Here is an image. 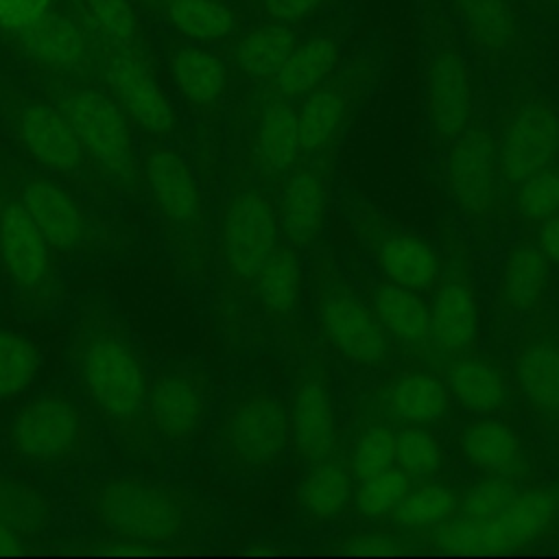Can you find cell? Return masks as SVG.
<instances>
[{
	"instance_id": "1",
	"label": "cell",
	"mask_w": 559,
	"mask_h": 559,
	"mask_svg": "<svg viewBox=\"0 0 559 559\" xmlns=\"http://www.w3.org/2000/svg\"><path fill=\"white\" fill-rule=\"evenodd\" d=\"M74 376L83 397L116 441L135 459H148L155 439L148 426L151 378L120 328L85 325L72 345Z\"/></svg>"
},
{
	"instance_id": "2",
	"label": "cell",
	"mask_w": 559,
	"mask_h": 559,
	"mask_svg": "<svg viewBox=\"0 0 559 559\" xmlns=\"http://www.w3.org/2000/svg\"><path fill=\"white\" fill-rule=\"evenodd\" d=\"M90 513L118 542L140 550L192 542L199 511L192 498L168 483L142 476H111L90 489Z\"/></svg>"
},
{
	"instance_id": "3",
	"label": "cell",
	"mask_w": 559,
	"mask_h": 559,
	"mask_svg": "<svg viewBox=\"0 0 559 559\" xmlns=\"http://www.w3.org/2000/svg\"><path fill=\"white\" fill-rule=\"evenodd\" d=\"M290 445L286 402L269 389L245 386L223 404L214 428V456L236 476H258L273 469Z\"/></svg>"
},
{
	"instance_id": "4",
	"label": "cell",
	"mask_w": 559,
	"mask_h": 559,
	"mask_svg": "<svg viewBox=\"0 0 559 559\" xmlns=\"http://www.w3.org/2000/svg\"><path fill=\"white\" fill-rule=\"evenodd\" d=\"M48 92L50 103L68 118L105 181L124 190L135 188L140 159L131 140L129 118L111 94L70 79L52 83Z\"/></svg>"
},
{
	"instance_id": "5",
	"label": "cell",
	"mask_w": 559,
	"mask_h": 559,
	"mask_svg": "<svg viewBox=\"0 0 559 559\" xmlns=\"http://www.w3.org/2000/svg\"><path fill=\"white\" fill-rule=\"evenodd\" d=\"M559 526V483L520 489L518 496L491 520H450L426 539L448 552H504L531 546Z\"/></svg>"
},
{
	"instance_id": "6",
	"label": "cell",
	"mask_w": 559,
	"mask_h": 559,
	"mask_svg": "<svg viewBox=\"0 0 559 559\" xmlns=\"http://www.w3.org/2000/svg\"><path fill=\"white\" fill-rule=\"evenodd\" d=\"M140 173L173 249L183 264L201 266L205 260V216L201 190L188 162L175 148L155 144L144 153Z\"/></svg>"
},
{
	"instance_id": "7",
	"label": "cell",
	"mask_w": 559,
	"mask_h": 559,
	"mask_svg": "<svg viewBox=\"0 0 559 559\" xmlns=\"http://www.w3.org/2000/svg\"><path fill=\"white\" fill-rule=\"evenodd\" d=\"M11 127L26 155L48 173L94 192H100L107 183L68 118L50 100H13Z\"/></svg>"
},
{
	"instance_id": "8",
	"label": "cell",
	"mask_w": 559,
	"mask_h": 559,
	"mask_svg": "<svg viewBox=\"0 0 559 559\" xmlns=\"http://www.w3.org/2000/svg\"><path fill=\"white\" fill-rule=\"evenodd\" d=\"M218 247L225 273L236 284L253 282L277 251V210L262 188L247 186L229 194L221 214Z\"/></svg>"
},
{
	"instance_id": "9",
	"label": "cell",
	"mask_w": 559,
	"mask_h": 559,
	"mask_svg": "<svg viewBox=\"0 0 559 559\" xmlns=\"http://www.w3.org/2000/svg\"><path fill=\"white\" fill-rule=\"evenodd\" d=\"M85 428L76 402L61 391H46L22 404L7 426V441L20 461L59 465L83 445Z\"/></svg>"
},
{
	"instance_id": "10",
	"label": "cell",
	"mask_w": 559,
	"mask_h": 559,
	"mask_svg": "<svg viewBox=\"0 0 559 559\" xmlns=\"http://www.w3.org/2000/svg\"><path fill=\"white\" fill-rule=\"evenodd\" d=\"M502 181L518 186L526 177L552 168L559 162V107L539 94L513 105L498 138Z\"/></svg>"
},
{
	"instance_id": "11",
	"label": "cell",
	"mask_w": 559,
	"mask_h": 559,
	"mask_svg": "<svg viewBox=\"0 0 559 559\" xmlns=\"http://www.w3.org/2000/svg\"><path fill=\"white\" fill-rule=\"evenodd\" d=\"M317 319L325 341L349 362L371 367L386 360L391 338L371 304L362 301L343 280L321 284Z\"/></svg>"
},
{
	"instance_id": "12",
	"label": "cell",
	"mask_w": 559,
	"mask_h": 559,
	"mask_svg": "<svg viewBox=\"0 0 559 559\" xmlns=\"http://www.w3.org/2000/svg\"><path fill=\"white\" fill-rule=\"evenodd\" d=\"M55 249L22 205L4 199L0 203V264L11 286L33 304H46L55 295Z\"/></svg>"
},
{
	"instance_id": "13",
	"label": "cell",
	"mask_w": 559,
	"mask_h": 559,
	"mask_svg": "<svg viewBox=\"0 0 559 559\" xmlns=\"http://www.w3.org/2000/svg\"><path fill=\"white\" fill-rule=\"evenodd\" d=\"M445 183L450 199L463 214L472 218L493 214L500 199L502 173L498 142L487 127L469 124L450 142Z\"/></svg>"
},
{
	"instance_id": "14",
	"label": "cell",
	"mask_w": 559,
	"mask_h": 559,
	"mask_svg": "<svg viewBox=\"0 0 559 559\" xmlns=\"http://www.w3.org/2000/svg\"><path fill=\"white\" fill-rule=\"evenodd\" d=\"M424 100L428 127L437 142H452L469 127L474 79L461 48L441 44L430 52L424 74Z\"/></svg>"
},
{
	"instance_id": "15",
	"label": "cell",
	"mask_w": 559,
	"mask_h": 559,
	"mask_svg": "<svg viewBox=\"0 0 559 559\" xmlns=\"http://www.w3.org/2000/svg\"><path fill=\"white\" fill-rule=\"evenodd\" d=\"M207 419L205 384L186 369H162L151 378L148 426L155 443L181 448L201 435Z\"/></svg>"
},
{
	"instance_id": "16",
	"label": "cell",
	"mask_w": 559,
	"mask_h": 559,
	"mask_svg": "<svg viewBox=\"0 0 559 559\" xmlns=\"http://www.w3.org/2000/svg\"><path fill=\"white\" fill-rule=\"evenodd\" d=\"M103 74L111 98L131 122L155 140H164L175 129V111L164 90L146 66L124 46L111 48L103 59Z\"/></svg>"
},
{
	"instance_id": "17",
	"label": "cell",
	"mask_w": 559,
	"mask_h": 559,
	"mask_svg": "<svg viewBox=\"0 0 559 559\" xmlns=\"http://www.w3.org/2000/svg\"><path fill=\"white\" fill-rule=\"evenodd\" d=\"M17 199L55 251L76 253L87 247L90 221L79 201L57 179L26 175L17 188Z\"/></svg>"
},
{
	"instance_id": "18",
	"label": "cell",
	"mask_w": 559,
	"mask_h": 559,
	"mask_svg": "<svg viewBox=\"0 0 559 559\" xmlns=\"http://www.w3.org/2000/svg\"><path fill=\"white\" fill-rule=\"evenodd\" d=\"M290 445L295 454L312 465L334 456L336 450V413L330 384L314 373H306L288 404Z\"/></svg>"
},
{
	"instance_id": "19",
	"label": "cell",
	"mask_w": 559,
	"mask_h": 559,
	"mask_svg": "<svg viewBox=\"0 0 559 559\" xmlns=\"http://www.w3.org/2000/svg\"><path fill=\"white\" fill-rule=\"evenodd\" d=\"M461 459L485 474L522 480L531 474L533 456L524 437L507 421L483 417L467 424L456 439Z\"/></svg>"
},
{
	"instance_id": "20",
	"label": "cell",
	"mask_w": 559,
	"mask_h": 559,
	"mask_svg": "<svg viewBox=\"0 0 559 559\" xmlns=\"http://www.w3.org/2000/svg\"><path fill=\"white\" fill-rule=\"evenodd\" d=\"M515 382L531 413L559 428V341L552 332L528 334L513 358Z\"/></svg>"
},
{
	"instance_id": "21",
	"label": "cell",
	"mask_w": 559,
	"mask_h": 559,
	"mask_svg": "<svg viewBox=\"0 0 559 559\" xmlns=\"http://www.w3.org/2000/svg\"><path fill=\"white\" fill-rule=\"evenodd\" d=\"M20 50L37 66L57 74H79L92 66V48L83 28L63 15L46 13L17 33Z\"/></svg>"
},
{
	"instance_id": "22",
	"label": "cell",
	"mask_w": 559,
	"mask_h": 559,
	"mask_svg": "<svg viewBox=\"0 0 559 559\" xmlns=\"http://www.w3.org/2000/svg\"><path fill=\"white\" fill-rule=\"evenodd\" d=\"M430 343L445 354H461L478 336V304L474 286L463 275L439 282L428 306Z\"/></svg>"
},
{
	"instance_id": "23",
	"label": "cell",
	"mask_w": 559,
	"mask_h": 559,
	"mask_svg": "<svg viewBox=\"0 0 559 559\" xmlns=\"http://www.w3.org/2000/svg\"><path fill=\"white\" fill-rule=\"evenodd\" d=\"M280 236L293 249L314 245L325 225V183L317 168H295L275 203Z\"/></svg>"
},
{
	"instance_id": "24",
	"label": "cell",
	"mask_w": 559,
	"mask_h": 559,
	"mask_svg": "<svg viewBox=\"0 0 559 559\" xmlns=\"http://www.w3.org/2000/svg\"><path fill=\"white\" fill-rule=\"evenodd\" d=\"M552 264L533 242H515L507 249L498 275V306L509 317L535 312L548 295Z\"/></svg>"
},
{
	"instance_id": "25",
	"label": "cell",
	"mask_w": 559,
	"mask_h": 559,
	"mask_svg": "<svg viewBox=\"0 0 559 559\" xmlns=\"http://www.w3.org/2000/svg\"><path fill=\"white\" fill-rule=\"evenodd\" d=\"M373 255L384 280L413 290H426L437 284L441 260L437 249L421 236L386 229L373 238Z\"/></svg>"
},
{
	"instance_id": "26",
	"label": "cell",
	"mask_w": 559,
	"mask_h": 559,
	"mask_svg": "<svg viewBox=\"0 0 559 559\" xmlns=\"http://www.w3.org/2000/svg\"><path fill=\"white\" fill-rule=\"evenodd\" d=\"M467 39L487 55H509L522 44V22L513 0H448Z\"/></svg>"
},
{
	"instance_id": "27",
	"label": "cell",
	"mask_w": 559,
	"mask_h": 559,
	"mask_svg": "<svg viewBox=\"0 0 559 559\" xmlns=\"http://www.w3.org/2000/svg\"><path fill=\"white\" fill-rule=\"evenodd\" d=\"M450 397L476 415H496L509 404V382L502 369L485 356H459L448 365Z\"/></svg>"
},
{
	"instance_id": "28",
	"label": "cell",
	"mask_w": 559,
	"mask_h": 559,
	"mask_svg": "<svg viewBox=\"0 0 559 559\" xmlns=\"http://www.w3.org/2000/svg\"><path fill=\"white\" fill-rule=\"evenodd\" d=\"M371 308L391 341L411 349L430 343L428 306L419 290L384 280L371 293Z\"/></svg>"
},
{
	"instance_id": "29",
	"label": "cell",
	"mask_w": 559,
	"mask_h": 559,
	"mask_svg": "<svg viewBox=\"0 0 559 559\" xmlns=\"http://www.w3.org/2000/svg\"><path fill=\"white\" fill-rule=\"evenodd\" d=\"M338 41L328 33H317L306 39H297L273 81L282 96L297 98L304 96L334 72L338 66Z\"/></svg>"
},
{
	"instance_id": "30",
	"label": "cell",
	"mask_w": 559,
	"mask_h": 559,
	"mask_svg": "<svg viewBox=\"0 0 559 559\" xmlns=\"http://www.w3.org/2000/svg\"><path fill=\"white\" fill-rule=\"evenodd\" d=\"M301 153L297 133V111L286 100H269L253 129V155L266 175L290 170Z\"/></svg>"
},
{
	"instance_id": "31",
	"label": "cell",
	"mask_w": 559,
	"mask_h": 559,
	"mask_svg": "<svg viewBox=\"0 0 559 559\" xmlns=\"http://www.w3.org/2000/svg\"><path fill=\"white\" fill-rule=\"evenodd\" d=\"M386 408L402 424L430 426L450 408V391L430 371H411L397 378L386 391Z\"/></svg>"
},
{
	"instance_id": "32",
	"label": "cell",
	"mask_w": 559,
	"mask_h": 559,
	"mask_svg": "<svg viewBox=\"0 0 559 559\" xmlns=\"http://www.w3.org/2000/svg\"><path fill=\"white\" fill-rule=\"evenodd\" d=\"M354 493V476L349 465L334 456L310 465L297 489L301 513L312 522H328L345 511Z\"/></svg>"
},
{
	"instance_id": "33",
	"label": "cell",
	"mask_w": 559,
	"mask_h": 559,
	"mask_svg": "<svg viewBox=\"0 0 559 559\" xmlns=\"http://www.w3.org/2000/svg\"><path fill=\"white\" fill-rule=\"evenodd\" d=\"M170 72L179 94L194 107H212L227 87L223 61L205 48H177L170 55Z\"/></svg>"
},
{
	"instance_id": "34",
	"label": "cell",
	"mask_w": 559,
	"mask_h": 559,
	"mask_svg": "<svg viewBox=\"0 0 559 559\" xmlns=\"http://www.w3.org/2000/svg\"><path fill=\"white\" fill-rule=\"evenodd\" d=\"M461 491L445 483H421L411 487L389 515L395 531L428 533L456 518Z\"/></svg>"
},
{
	"instance_id": "35",
	"label": "cell",
	"mask_w": 559,
	"mask_h": 559,
	"mask_svg": "<svg viewBox=\"0 0 559 559\" xmlns=\"http://www.w3.org/2000/svg\"><path fill=\"white\" fill-rule=\"evenodd\" d=\"M295 44L297 33L293 24L266 20L264 24L253 26L238 39L234 61L245 76L269 79L275 76Z\"/></svg>"
},
{
	"instance_id": "36",
	"label": "cell",
	"mask_w": 559,
	"mask_h": 559,
	"mask_svg": "<svg viewBox=\"0 0 559 559\" xmlns=\"http://www.w3.org/2000/svg\"><path fill=\"white\" fill-rule=\"evenodd\" d=\"M295 111L301 153H321L338 135L345 122L347 100L338 87L319 85L301 96Z\"/></svg>"
},
{
	"instance_id": "37",
	"label": "cell",
	"mask_w": 559,
	"mask_h": 559,
	"mask_svg": "<svg viewBox=\"0 0 559 559\" xmlns=\"http://www.w3.org/2000/svg\"><path fill=\"white\" fill-rule=\"evenodd\" d=\"M253 290L262 308L273 317H290L301 299V266L290 249L277 247L271 260L253 277Z\"/></svg>"
},
{
	"instance_id": "38",
	"label": "cell",
	"mask_w": 559,
	"mask_h": 559,
	"mask_svg": "<svg viewBox=\"0 0 559 559\" xmlns=\"http://www.w3.org/2000/svg\"><path fill=\"white\" fill-rule=\"evenodd\" d=\"M168 22L197 41H218L234 33L236 17L221 0H168Z\"/></svg>"
},
{
	"instance_id": "39",
	"label": "cell",
	"mask_w": 559,
	"mask_h": 559,
	"mask_svg": "<svg viewBox=\"0 0 559 559\" xmlns=\"http://www.w3.org/2000/svg\"><path fill=\"white\" fill-rule=\"evenodd\" d=\"M50 522V502L31 483L0 472V524L37 537Z\"/></svg>"
},
{
	"instance_id": "40",
	"label": "cell",
	"mask_w": 559,
	"mask_h": 559,
	"mask_svg": "<svg viewBox=\"0 0 559 559\" xmlns=\"http://www.w3.org/2000/svg\"><path fill=\"white\" fill-rule=\"evenodd\" d=\"M358 483L360 485L354 493V507L367 520L389 518L404 493L411 489V478L397 465L376 472Z\"/></svg>"
},
{
	"instance_id": "41",
	"label": "cell",
	"mask_w": 559,
	"mask_h": 559,
	"mask_svg": "<svg viewBox=\"0 0 559 559\" xmlns=\"http://www.w3.org/2000/svg\"><path fill=\"white\" fill-rule=\"evenodd\" d=\"M39 369V356L35 345L13 332L0 328V400L22 393Z\"/></svg>"
},
{
	"instance_id": "42",
	"label": "cell",
	"mask_w": 559,
	"mask_h": 559,
	"mask_svg": "<svg viewBox=\"0 0 559 559\" xmlns=\"http://www.w3.org/2000/svg\"><path fill=\"white\" fill-rule=\"evenodd\" d=\"M443 463V450L426 426L406 424L395 432V465L413 478H430Z\"/></svg>"
},
{
	"instance_id": "43",
	"label": "cell",
	"mask_w": 559,
	"mask_h": 559,
	"mask_svg": "<svg viewBox=\"0 0 559 559\" xmlns=\"http://www.w3.org/2000/svg\"><path fill=\"white\" fill-rule=\"evenodd\" d=\"M520 480L485 474L480 480L472 483L461 491V504L456 520L463 522H485L498 515L520 491Z\"/></svg>"
},
{
	"instance_id": "44",
	"label": "cell",
	"mask_w": 559,
	"mask_h": 559,
	"mask_svg": "<svg viewBox=\"0 0 559 559\" xmlns=\"http://www.w3.org/2000/svg\"><path fill=\"white\" fill-rule=\"evenodd\" d=\"M391 465H395V430L386 424L365 428L349 452L354 480H362Z\"/></svg>"
},
{
	"instance_id": "45",
	"label": "cell",
	"mask_w": 559,
	"mask_h": 559,
	"mask_svg": "<svg viewBox=\"0 0 559 559\" xmlns=\"http://www.w3.org/2000/svg\"><path fill=\"white\" fill-rule=\"evenodd\" d=\"M518 214L528 223H539L559 212V168L539 170L515 186Z\"/></svg>"
},
{
	"instance_id": "46",
	"label": "cell",
	"mask_w": 559,
	"mask_h": 559,
	"mask_svg": "<svg viewBox=\"0 0 559 559\" xmlns=\"http://www.w3.org/2000/svg\"><path fill=\"white\" fill-rule=\"evenodd\" d=\"M90 20L114 46H127L135 35V17L127 0H85Z\"/></svg>"
},
{
	"instance_id": "47",
	"label": "cell",
	"mask_w": 559,
	"mask_h": 559,
	"mask_svg": "<svg viewBox=\"0 0 559 559\" xmlns=\"http://www.w3.org/2000/svg\"><path fill=\"white\" fill-rule=\"evenodd\" d=\"M50 9V0H0V28L22 33L41 20Z\"/></svg>"
},
{
	"instance_id": "48",
	"label": "cell",
	"mask_w": 559,
	"mask_h": 559,
	"mask_svg": "<svg viewBox=\"0 0 559 559\" xmlns=\"http://www.w3.org/2000/svg\"><path fill=\"white\" fill-rule=\"evenodd\" d=\"M343 550L358 555H391L404 550V544L397 535L382 531H356L343 539Z\"/></svg>"
},
{
	"instance_id": "49",
	"label": "cell",
	"mask_w": 559,
	"mask_h": 559,
	"mask_svg": "<svg viewBox=\"0 0 559 559\" xmlns=\"http://www.w3.org/2000/svg\"><path fill=\"white\" fill-rule=\"evenodd\" d=\"M325 0H262V11L269 20L295 24L314 15Z\"/></svg>"
},
{
	"instance_id": "50",
	"label": "cell",
	"mask_w": 559,
	"mask_h": 559,
	"mask_svg": "<svg viewBox=\"0 0 559 559\" xmlns=\"http://www.w3.org/2000/svg\"><path fill=\"white\" fill-rule=\"evenodd\" d=\"M535 245L552 266H559V212L539 221Z\"/></svg>"
},
{
	"instance_id": "51",
	"label": "cell",
	"mask_w": 559,
	"mask_h": 559,
	"mask_svg": "<svg viewBox=\"0 0 559 559\" xmlns=\"http://www.w3.org/2000/svg\"><path fill=\"white\" fill-rule=\"evenodd\" d=\"M35 542V537L13 528V526H7V524H0V555H9V552H22L26 550L31 544Z\"/></svg>"
},
{
	"instance_id": "52",
	"label": "cell",
	"mask_w": 559,
	"mask_h": 559,
	"mask_svg": "<svg viewBox=\"0 0 559 559\" xmlns=\"http://www.w3.org/2000/svg\"><path fill=\"white\" fill-rule=\"evenodd\" d=\"M546 9H552V11H559V0H539Z\"/></svg>"
}]
</instances>
